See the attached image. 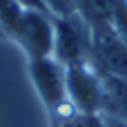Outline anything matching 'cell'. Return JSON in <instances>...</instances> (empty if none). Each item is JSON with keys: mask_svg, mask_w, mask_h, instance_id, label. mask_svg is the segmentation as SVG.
<instances>
[{"mask_svg": "<svg viewBox=\"0 0 127 127\" xmlns=\"http://www.w3.org/2000/svg\"><path fill=\"white\" fill-rule=\"evenodd\" d=\"M29 74L40 94V100L45 103V107L51 116V123L76 114V107L67 98L65 65H60L54 56L36 58V60H29Z\"/></svg>", "mask_w": 127, "mask_h": 127, "instance_id": "6da1fadb", "label": "cell"}, {"mask_svg": "<svg viewBox=\"0 0 127 127\" xmlns=\"http://www.w3.org/2000/svg\"><path fill=\"white\" fill-rule=\"evenodd\" d=\"M92 65L103 74L118 80H127V40L116 33L112 22L89 27Z\"/></svg>", "mask_w": 127, "mask_h": 127, "instance_id": "7a4b0ae2", "label": "cell"}, {"mask_svg": "<svg viewBox=\"0 0 127 127\" xmlns=\"http://www.w3.org/2000/svg\"><path fill=\"white\" fill-rule=\"evenodd\" d=\"M13 38L29 54V60L54 56V38H56L54 18L42 11L25 9V16H22Z\"/></svg>", "mask_w": 127, "mask_h": 127, "instance_id": "277c9868", "label": "cell"}, {"mask_svg": "<svg viewBox=\"0 0 127 127\" xmlns=\"http://www.w3.org/2000/svg\"><path fill=\"white\" fill-rule=\"evenodd\" d=\"M109 22L116 33L127 40V0H109Z\"/></svg>", "mask_w": 127, "mask_h": 127, "instance_id": "8992f818", "label": "cell"}, {"mask_svg": "<svg viewBox=\"0 0 127 127\" xmlns=\"http://www.w3.org/2000/svg\"><path fill=\"white\" fill-rule=\"evenodd\" d=\"M22 16H25V7L18 0H0V22L11 36L16 33Z\"/></svg>", "mask_w": 127, "mask_h": 127, "instance_id": "5b68a950", "label": "cell"}, {"mask_svg": "<svg viewBox=\"0 0 127 127\" xmlns=\"http://www.w3.org/2000/svg\"><path fill=\"white\" fill-rule=\"evenodd\" d=\"M51 127H103L100 116H92V114H71L67 118H60V121H54Z\"/></svg>", "mask_w": 127, "mask_h": 127, "instance_id": "52a82bcc", "label": "cell"}, {"mask_svg": "<svg viewBox=\"0 0 127 127\" xmlns=\"http://www.w3.org/2000/svg\"><path fill=\"white\" fill-rule=\"evenodd\" d=\"M67 98L80 114L100 116L103 109V76L92 65V60L65 67Z\"/></svg>", "mask_w": 127, "mask_h": 127, "instance_id": "3957f363", "label": "cell"}, {"mask_svg": "<svg viewBox=\"0 0 127 127\" xmlns=\"http://www.w3.org/2000/svg\"><path fill=\"white\" fill-rule=\"evenodd\" d=\"M103 127H105V125H103Z\"/></svg>", "mask_w": 127, "mask_h": 127, "instance_id": "ba28073f", "label": "cell"}]
</instances>
